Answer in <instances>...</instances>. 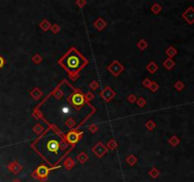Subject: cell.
I'll return each mask as SVG.
<instances>
[{
	"mask_svg": "<svg viewBox=\"0 0 194 182\" xmlns=\"http://www.w3.org/2000/svg\"><path fill=\"white\" fill-rule=\"evenodd\" d=\"M81 59L79 55L77 54H74V55H70L68 58H67V67H69V69H76L77 67H80V63H81Z\"/></svg>",
	"mask_w": 194,
	"mask_h": 182,
	"instance_id": "6da1fadb",
	"label": "cell"
},
{
	"mask_svg": "<svg viewBox=\"0 0 194 182\" xmlns=\"http://www.w3.org/2000/svg\"><path fill=\"white\" fill-rule=\"evenodd\" d=\"M183 17L189 24L194 23V8L193 7H189L186 11L183 13Z\"/></svg>",
	"mask_w": 194,
	"mask_h": 182,
	"instance_id": "7a4b0ae2",
	"label": "cell"
},
{
	"mask_svg": "<svg viewBox=\"0 0 194 182\" xmlns=\"http://www.w3.org/2000/svg\"><path fill=\"white\" fill-rule=\"evenodd\" d=\"M171 142L172 143V145H177V144H178V142H179V139H177V138H175V137H173L172 139L171 140Z\"/></svg>",
	"mask_w": 194,
	"mask_h": 182,
	"instance_id": "3957f363",
	"label": "cell"
},
{
	"mask_svg": "<svg viewBox=\"0 0 194 182\" xmlns=\"http://www.w3.org/2000/svg\"><path fill=\"white\" fill-rule=\"evenodd\" d=\"M175 87H177L179 89V90H181V89L184 87V84H183V83H181V82H178V83H177V84L175 85Z\"/></svg>",
	"mask_w": 194,
	"mask_h": 182,
	"instance_id": "277c9868",
	"label": "cell"
},
{
	"mask_svg": "<svg viewBox=\"0 0 194 182\" xmlns=\"http://www.w3.org/2000/svg\"><path fill=\"white\" fill-rule=\"evenodd\" d=\"M3 64H4V59L0 56V68H1L3 67Z\"/></svg>",
	"mask_w": 194,
	"mask_h": 182,
	"instance_id": "5b68a950",
	"label": "cell"
},
{
	"mask_svg": "<svg viewBox=\"0 0 194 182\" xmlns=\"http://www.w3.org/2000/svg\"><path fill=\"white\" fill-rule=\"evenodd\" d=\"M13 182H20V181H19V180H14Z\"/></svg>",
	"mask_w": 194,
	"mask_h": 182,
	"instance_id": "8992f818",
	"label": "cell"
}]
</instances>
